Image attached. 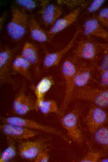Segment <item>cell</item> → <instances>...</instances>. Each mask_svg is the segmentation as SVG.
I'll return each mask as SVG.
<instances>
[{
  "label": "cell",
  "instance_id": "cell-1",
  "mask_svg": "<svg viewBox=\"0 0 108 162\" xmlns=\"http://www.w3.org/2000/svg\"><path fill=\"white\" fill-rule=\"evenodd\" d=\"M89 102L94 105L104 108L108 107V89L88 86L74 89L73 99Z\"/></svg>",
  "mask_w": 108,
  "mask_h": 162
},
{
  "label": "cell",
  "instance_id": "cell-2",
  "mask_svg": "<svg viewBox=\"0 0 108 162\" xmlns=\"http://www.w3.org/2000/svg\"><path fill=\"white\" fill-rule=\"evenodd\" d=\"M78 67L73 61L70 59L64 61L62 64L61 72L65 86L64 97L60 109L63 114L73 99L75 88V76Z\"/></svg>",
  "mask_w": 108,
  "mask_h": 162
},
{
  "label": "cell",
  "instance_id": "cell-3",
  "mask_svg": "<svg viewBox=\"0 0 108 162\" xmlns=\"http://www.w3.org/2000/svg\"><path fill=\"white\" fill-rule=\"evenodd\" d=\"M28 16L23 10L11 8V18L7 26V31L12 40H19L25 36L28 24Z\"/></svg>",
  "mask_w": 108,
  "mask_h": 162
},
{
  "label": "cell",
  "instance_id": "cell-4",
  "mask_svg": "<svg viewBox=\"0 0 108 162\" xmlns=\"http://www.w3.org/2000/svg\"><path fill=\"white\" fill-rule=\"evenodd\" d=\"M79 113V108L77 107H75L62 117L61 123L66 131L70 140L79 145H82L83 139L78 125Z\"/></svg>",
  "mask_w": 108,
  "mask_h": 162
},
{
  "label": "cell",
  "instance_id": "cell-5",
  "mask_svg": "<svg viewBox=\"0 0 108 162\" xmlns=\"http://www.w3.org/2000/svg\"><path fill=\"white\" fill-rule=\"evenodd\" d=\"M2 120L5 123L21 126L32 130L55 135L61 137L69 144L71 142L70 139L56 128L42 124L32 120L20 117L12 116L3 118Z\"/></svg>",
  "mask_w": 108,
  "mask_h": 162
},
{
  "label": "cell",
  "instance_id": "cell-6",
  "mask_svg": "<svg viewBox=\"0 0 108 162\" xmlns=\"http://www.w3.org/2000/svg\"><path fill=\"white\" fill-rule=\"evenodd\" d=\"M84 121L88 130L93 134L108 122V113L103 108L94 105L89 109Z\"/></svg>",
  "mask_w": 108,
  "mask_h": 162
},
{
  "label": "cell",
  "instance_id": "cell-7",
  "mask_svg": "<svg viewBox=\"0 0 108 162\" xmlns=\"http://www.w3.org/2000/svg\"><path fill=\"white\" fill-rule=\"evenodd\" d=\"M47 142V139L44 138L20 142L18 145L19 155L24 159L34 160L39 153L46 149Z\"/></svg>",
  "mask_w": 108,
  "mask_h": 162
},
{
  "label": "cell",
  "instance_id": "cell-8",
  "mask_svg": "<svg viewBox=\"0 0 108 162\" xmlns=\"http://www.w3.org/2000/svg\"><path fill=\"white\" fill-rule=\"evenodd\" d=\"M15 50L6 48L0 52V81L2 84H8L15 88V84L11 77L10 68Z\"/></svg>",
  "mask_w": 108,
  "mask_h": 162
},
{
  "label": "cell",
  "instance_id": "cell-9",
  "mask_svg": "<svg viewBox=\"0 0 108 162\" xmlns=\"http://www.w3.org/2000/svg\"><path fill=\"white\" fill-rule=\"evenodd\" d=\"M14 112L20 115H25L35 109V101L25 93L24 86L15 98L12 103Z\"/></svg>",
  "mask_w": 108,
  "mask_h": 162
},
{
  "label": "cell",
  "instance_id": "cell-10",
  "mask_svg": "<svg viewBox=\"0 0 108 162\" xmlns=\"http://www.w3.org/2000/svg\"><path fill=\"white\" fill-rule=\"evenodd\" d=\"M0 128L4 135L17 140L27 139L34 137L39 133L38 131L24 126L7 123L1 125Z\"/></svg>",
  "mask_w": 108,
  "mask_h": 162
},
{
  "label": "cell",
  "instance_id": "cell-11",
  "mask_svg": "<svg viewBox=\"0 0 108 162\" xmlns=\"http://www.w3.org/2000/svg\"><path fill=\"white\" fill-rule=\"evenodd\" d=\"M99 50H100L98 43L83 40L79 43L74 54L77 58L92 60L96 58Z\"/></svg>",
  "mask_w": 108,
  "mask_h": 162
},
{
  "label": "cell",
  "instance_id": "cell-12",
  "mask_svg": "<svg viewBox=\"0 0 108 162\" xmlns=\"http://www.w3.org/2000/svg\"><path fill=\"white\" fill-rule=\"evenodd\" d=\"M41 4L42 21L45 26H52L60 18L62 13V9L56 5L49 3L47 1H43Z\"/></svg>",
  "mask_w": 108,
  "mask_h": 162
},
{
  "label": "cell",
  "instance_id": "cell-13",
  "mask_svg": "<svg viewBox=\"0 0 108 162\" xmlns=\"http://www.w3.org/2000/svg\"><path fill=\"white\" fill-rule=\"evenodd\" d=\"M81 32L79 30H77L67 45L61 50L46 53L43 61V66L46 68H49L57 65L63 56L73 47L76 38Z\"/></svg>",
  "mask_w": 108,
  "mask_h": 162
},
{
  "label": "cell",
  "instance_id": "cell-14",
  "mask_svg": "<svg viewBox=\"0 0 108 162\" xmlns=\"http://www.w3.org/2000/svg\"><path fill=\"white\" fill-rule=\"evenodd\" d=\"M80 10L77 8L65 16L59 18L52 26L47 32L52 36L64 30L74 22L78 18Z\"/></svg>",
  "mask_w": 108,
  "mask_h": 162
},
{
  "label": "cell",
  "instance_id": "cell-15",
  "mask_svg": "<svg viewBox=\"0 0 108 162\" xmlns=\"http://www.w3.org/2000/svg\"><path fill=\"white\" fill-rule=\"evenodd\" d=\"M83 31L86 35L93 36L108 41V31L96 18L87 19L84 24Z\"/></svg>",
  "mask_w": 108,
  "mask_h": 162
},
{
  "label": "cell",
  "instance_id": "cell-16",
  "mask_svg": "<svg viewBox=\"0 0 108 162\" xmlns=\"http://www.w3.org/2000/svg\"><path fill=\"white\" fill-rule=\"evenodd\" d=\"M54 83L53 77L48 75L43 77L34 88L36 96L35 109L39 104L44 100V97L47 93Z\"/></svg>",
  "mask_w": 108,
  "mask_h": 162
},
{
  "label": "cell",
  "instance_id": "cell-17",
  "mask_svg": "<svg viewBox=\"0 0 108 162\" xmlns=\"http://www.w3.org/2000/svg\"><path fill=\"white\" fill-rule=\"evenodd\" d=\"M31 65L20 55L15 58L12 63V67L15 72L32 83V79L30 71Z\"/></svg>",
  "mask_w": 108,
  "mask_h": 162
},
{
  "label": "cell",
  "instance_id": "cell-18",
  "mask_svg": "<svg viewBox=\"0 0 108 162\" xmlns=\"http://www.w3.org/2000/svg\"><path fill=\"white\" fill-rule=\"evenodd\" d=\"M92 76V71L89 67L84 64L78 66L75 76V88L87 86Z\"/></svg>",
  "mask_w": 108,
  "mask_h": 162
},
{
  "label": "cell",
  "instance_id": "cell-19",
  "mask_svg": "<svg viewBox=\"0 0 108 162\" xmlns=\"http://www.w3.org/2000/svg\"><path fill=\"white\" fill-rule=\"evenodd\" d=\"M29 26L30 36L33 39L39 42H44L48 41L47 34L34 18L33 17L30 18Z\"/></svg>",
  "mask_w": 108,
  "mask_h": 162
},
{
  "label": "cell",
  "instance_id": "cell-20",
  "mask_svg": "<svg viewBox=\"0 0 108 162\" xmlns=\"http://www.w3.org/2000/svg\"><path fill=\"white\" fill-rule=\"evenodd\" d=\"M21 55L31 65H38L39 58L37 48L32 43L26 42L24 45Z\"/></svg>",
  "mask_w": 108,
  "mask_h": 162
},
{
  "label": "cell",
  "instance_id": "cell-21",
  "mask_svg": "<svg viewBox=\"0 0 108 162\" xmlns=\"http://www.w3.org/2000/svg\"><path fill=\"white\" fill-rule=\"evenodd\" d=\"M38 110L44 114L54 113L60 115H63L56 102L53 100H43L38 105L36 110Z\"/></svg>",
  "mask_w": 108,
  "mask_h": 162
},
{
  "label": "cell",
  "instance_id": "cell-22",
  "mask_svg": "<svg viewBox=\"0 0 108 162\" xmlns=\"http://www.w3.org/2000/svg\"><path fill=\"white\" fill-rule=\"evenodd\" d=\"M8 145L0 156V162H8L16 156V150L12 138L8 137Z\"/></svg>",
  "mask_w": 108,
  "mask_h": 162
},
{
  "label": "cell",
  "instance_id": "cell-23",
  "mask_svg": "<svg viewBox=\"0 0 108 162\" xmlns=\"http://www.w3.org/2000/svg\"><path fill=\"white\" fill-rule=\"evenodd\" d=\"M93 135L94 140L97 143L108 149V126L102 127Z\"/></svg>",
  "mask_w": 108,
  "mask_h": 162
},
{
  "label": "cell",
  "instance_id": "cell-24",
  "mask_svg": "<svg viewBox=\"0 0 108 162\" xmlns=\"http://www.w3.org/2000/svg\"><path fill=\"white\" fill-rule=\"evenodd\" d=\"M98 44L102 54L98 66V69L101 72L108 70V43H98Z\"/></svg>",
  "mask_w": 108,
  "mask_h": 162
},
{
  "label": "cell",
  "instance_id": "cell-25",
  "mask_svg": "<svg viewBox=\"0 0 108 162\" xmlns=\"http://www.w3.org/2000/svg\"><path fill=\"white\" fill-rule=\"evenodd\" d=\"M101 152L95 151H89L83 158L79 160L80 162H97L102 156Z\"/></svg>",
  "mask_w": 108,
  "mask_h": 162
},
{
  "label": "cell",
  "instance_id": "cell-26",
  "mask_svg": "<svg viewBox=\"0 0 108 162\" xmlns=\"http://www.w3.org/2000/svg\"><path fill=\"white\" fill-rule=\"evenodd\" d=\"M16 2L18 5L28 11L33 10L37 5L36 2L32 0H16Z\"/></svg>",
  "mask_w": 108,
  "mask_h": 162
},
{
  "label": "cell",
  "instance_id": "cell-27",
  "mask_svg": "<svg viewBox=\"0 0 108 162\" xmlns=\"http://www.w3.org/2000/svg\"><path fill=\"white\" fill-rule=\"evenodd\" d=\"M96 19L101 25L108 28V7H105L100 10Z\"/></svg>",
  "mask_w": 108,
  "mask_h": 162
},
{
  "label": "cell",
  "instance_id": "cell-28",
  "mask_svg": "<svg viewBox=\"0 0 108 162\" xmlns=\"http://www.w3.org/2000/svg\"><path fill=\"white\" fill-rule=\"evenodd\" d=\"M104 0H94L88 7L87 11L89 13H93L97 11L105 2Z\"/></svg>",
  "mask_w": 108,
  "mask_h": 162
},
{
  "label": "cell",
  "instance_id": "cell-29",
  "mask_svg": "<svg viewBox=\"0 0 108 162\" xmlns=\"http://www.w3.org/2000/svg\"><path fill=\"white\" fill-rule=\"evenodd\" d=\"M49 156L47 149L42 151L34 160L35 162H47L49 161Z\"/></svg>",
  "mask_w": 108,
  "mask_h": 162
},
{
  "label": "cell",
  "instance_id": "cell-30",
  "mask_svg": "<svg viewBox=\"0 0 108 162\" xmlns=\"http://www.w3.org/2000/svg\"><path fill=\"white\" fill-rule=\"evenodd\" d=\"M59 4L65 5L69 7H75L78 5H82L84 3L83 0H58Z\"/></svg>",
  "mask_w": 108,
  "mask_h": 162
},
{
  "label": "cell",
  "instance_id": "cell-31",
  "mask_svg": "<svg viewBox=\"0 0 108 162\" xmlns=\"http://www.w3.org/2000/svg\"><path fill=\"white\" fill-rule=\"evenodd\" d=\"M100 82L101 85L108 87V70L100 72Z\"/></svg>",
  "mask_w": 108,
  "mask_h": 162
},
{
  "label": "cell",
  "instance_id": "cell-32",
  "mask_svg": "<svg viewBox=\"0 0 108 162\" xmlns=\"http://www.w3.org/2000/svg\"><path fill=\"white\" fill-rule=\"evenodd\" d=\"M98 162H108V158H106L100 159Z\"/></svg>",
  "mask_w": 108,
  "mask_h": 162
}]
</instances>
